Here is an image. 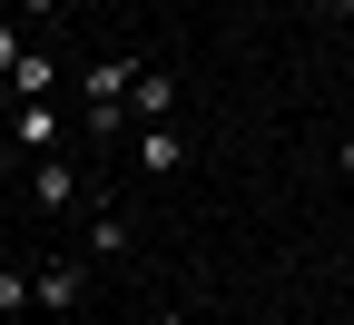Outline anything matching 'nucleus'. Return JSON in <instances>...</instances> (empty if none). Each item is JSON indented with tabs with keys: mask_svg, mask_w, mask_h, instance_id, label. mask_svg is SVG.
Masks as SVG:
<instances>
[{
	"mask_svg": "<svg viewBox=\"0 0 354 325\" xmlns=\"http://www.w3.org/2000/svg\"><path fill=\"white\" fill-rule=\"evenodd\" d=\"M128 89H138V60H88V69H79V109H88L99 138L128 118Z\"/></svg>",
	"mask_w": 354,
	"mask_h": 325,
	"instance_id": "1",
	"label": "nucleus"
},
{
	"mask_svg": "<svg viewBox=\"0 0 354 325\" xmlns=\"http://www.w3.org/2000/svg\"><path fill=\"white\" fill-rule=\"evenodd\" d=\"M128 109H138V128L177 118V79H167V69H138V89H128Z\"/></svg>",
	"mask_w": 354,
	"mask_h": 325,
	"instance_id": "6",
	"label": "nucleus"
},
{
	"mask_svg": "<svg viewBox=\"0 0 354 325\" xmlns=\"http://www.w3.org/2000/svg\"><path fill=\"white\" fill-rule=\"evenodd\" d=\"M335 30H344V39H354V0H335Z\"/></svg>",
	"mask_w": 354,
	"mask_h": 325,
	"instance_id": "11",
	"label": "nucleus"
},
{
	"mask_svg": "<svg viewBox=\"0 0 354 325\" xmlns=\"http://www.w3.org/2000/svg\"><path fill=\"white\" fill-rule=\"evenodd\" d=\"M10 128H20V148H30V158H59V99H20Z\"/></svg>",
	"mask_w": 354,
	"mask_h": 325,
	"instance_id": "5",
	"label": "nucleus"
},
{
	"mask_svg": "<svg viewBox=\"0 0 354 325\" xmlns=\"http://www.w3.org/2000/svg\"><path fill=\"white\" fill-rule=\"evenodd\" d=\"M20 10H50V0H20Z\"/></svg>",
	"mask_w": 354,
	"mask_h": 325,
	"instance_id": "14",
	"label": "nucleus"
},
{
	"mask_svg": "<svg viewBox=\"0 0 354 325\" xmlns=\"http://www.w3.org/2000/svg\"><path fill=\"white\" fill-rule=\"evenodd\" d=\"M30 60V39H20V20H0V89H10V69Z\"/></svg>",
	"mask_w": 354,
	"mask_h": 325,
	"instance_id": "10",
	"label": "nucleus"
},
{
	"mask_svg": "<svg viewBox=\"0 0 354 325\" xmlns=\"http://www.w3.org/2000/svg\"><path fill=\"white\" fill-rule=\"evenodd\" d=\"M30 197H39V207H50V217H69V207L88 197V177H79L69 158H39V168H30Z\"/></svg>",
	"mask_w": 354,
	"mask_h": 325,
	"instance_id": "3",
	"label": "nucleus"
},
{
	"mask_svg": "<svg viewBox=\"0 0 354 325\" xmlns=\"http://www.w3.org/2000/svg\"><path fill=\"white\" fill-rule=\"evenodd\" d=\"M118 247H128V217L99 197V207H88V247H79V256H118Z\"/></svg>",
	"mask_w": 354,
	"mask_h": 325,
	"instance_id": "7",
	"label": "nucleus"
},
{
	"mask_svg": "<svg viewBox=\"0 0 354 325\" xmlns=\"http://www.w3.org/2000/svg\"><path fill=\"white\" fill-rule=\"evenodd\" d=\"M20 306H39V286H30V276H20V266H0V325H10Z\"/></svg>",
	"mask_w": 354,
	"mask_h": 325,
	"instance_id": "9",
	"label": "nucleus"
},
{
	"mask_svg": "<svg viewBox=\"0 0 354 325\" xmlns=\"http://www.w3.org/2000/svg\"><path fill=\"white\" fill-rule=\"evenodd\" d=\"M148 325H187V315H177V306H158V315H148Z\"/></svg>",
	"mask_w": 354,
	"mask_h": 325,
	"instance_id": "13",
	"label": "nucleus"
},
{
	"mask_svg": "<svg viewBox=\"0 0 354 325\" xmlns=\"http://www.w3.org/2000/svg\"><path fill=\"white\" fill-rule=\"evenodd\" d=\"M30 286H39V306H50V315H69V306H88V256H50V266L30 276Z\"/></svg>",
	"mask_w": 354,
	"mask_h": 325,
	"instance_id": "2",
	"label": "nucleus"
},
{
	"mask_svg": "<svg viewBox=\"0 0 354 325\" xmlns=\"http://www.w3.org/2000/svg\"><path fill=\"white\" fill-rule=\"evenodd\" d=\"M335 168H344V177H354V128H344V148H335Z\"/></svg>",
	"mask_w": 354,
	"mask_h": 325,
	"instance_id": "12",
	"label": "nucleus"
},
{
	"mask_svg": "<svg viewBox=\"0 0 354 325\" xmlns=\"http://www.w3.org/2000/svg\"><path fill=\"white\" fill-rule=\"evenodd\" d=\"M177 168H187V128H177V118L138 128V177H177Z\"/></svg>",
	"mask_w": 354,
	"mask_h": 325,
	"instance_id": "4",
	"label": "nucleus"
},
{
	"mask_svg": "<svg viewBox=\"0 0 354 325\" xmlns=\"http://www.w3.org/2000/svg\"><path fill=\"white\" fill-rule=\"evenodd\" d=\"M10 89H20V99H50V89H59V60H50V50H30V60L10 69Z\"/></svg>",
	"mask_w": 354,
	"mask_h": 325,
	"instance_id": "8",
	"label": "nucleus"
}]
</instances>
